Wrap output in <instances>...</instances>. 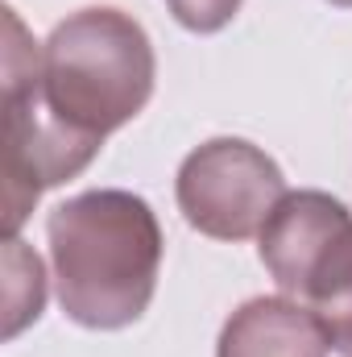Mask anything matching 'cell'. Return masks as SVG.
I'll use <instances>...</instances> for the list:
<instances>
[{
  "mask_svg": "<svg viewBox=\"0 0 352 357\" xmlns=\"http://www.w3.org/2000/svg\"><path fill=\"white\" fill-rule=\"evenodd\" d=\"M166 4H170V13H175V21L182 29H191V33H216V29H224L241 13L245 0H166Z\"/></svg>",
  "mask_w": 352,
  "mask_h": 357,
  "instance_id": "8",
  "label": "cell"
},
{
  "mask_svg": "<svg viewBox=\"0 0 352 357\" xmlns=\"http://www.w3.org/2000/svg\"><path fill=\"white\" fill-rule=\"evenodd\" d=\"M278 291L303 303L332 354L352 357V212L328 191H286L257 233Z\"/></svg>",
  "mask_w": 352,
  "mask_h": 357,
  "instance_id": "3",
  "label": "cell"
},
{
  "mask_svg": "<svg viewBox=\"0 0 352 357\" xmlns=\"http://www.w3.org/2000/svg\"><path fill=\"white\" fill-rule=\"evenodd\" d=\"M332 4H340V8H352V0H332Z\"/></svg>",
  "mask_w": 352,
  "mask_h": 357,
  "instance_id": "9",
  "label": "cell"
},
{
  "mask_svg": "<svg viewBox=\"0 0 352 357\" xmlns=\"http://www.w3.org/2000/svg\"><path fill=\"white\" fill-rule=\"evenodd\" d=\"M4 233L17 237L46 187H58L99 154L104 142L67 129L42 96V46L4 8Z\"/></svg>",
  "mask_w": 352,
  "mask_h": 357,
  "instance_id": "4",
  "label": "cell"
},
{
  "mask_svg": "<svg viewBox=\"0 0 352 357\" xmlns=\"http://www.w3.org/2000/svg\"><path fill=\"white\" fill-rule=\"evenodd\" d=\"M182 220L211 241H249L286 195L282 167L245 137H211L191 150L175 178Z\"/></svg>",
  "mask_w": 352,
  "mask_h": 357,
  "instance_id": "5",
  "label": "cell"
},
{
  "mask_svg": "<svg viewBox=\"0 0 352 357\" xmlns=\"http://www.w3.org/2000/svg\"><path fill=\"white\" fill-rule=\"evenodd\" d=\"M4 266H8V320H4V337L13 341L29 320L42 316L46 274H42V258L29 254L17 237L4 241Z\"/></svg>",
  "mask_w": 352,
  "mask_h": 357,
  "instance_id": "7",
  "label": "cell"
},
{
  "mask_svg": "<svg viewBox=\"0 0 352 357\" xmlns=\"http://www.w3.org/2000/svg\"><path fill=\"white\" fill-rule=\"evenodd\" d=\"M154 42L120 8H79L42 46L46 108L75 133L104 142L154 96Z\"/></svg>",
  "mask_w": 352,
  "mask_h": 357,
  "instance_id": "2",
  "label": "cell"
},
{
  "mask_svg": "<svg viewBox=\"0 0 352 357\" xmlns=\"http://www.w3.org/2000/svg\"><path fill=\"white\" fill-rule=\"evenodd\" d=\"M328 349L323 328L303 303L257 295L224 320L216 357H328Z\"/></svg>",
  "mask_w": 352,
  "mask_h": 357,
  "instance_id": "6",
  "label": "cell"
},
{
  "mask_svg": "<svg viewBox=\"0 0 352 357\" xmlns=\"http://www.w3.org/2000/svg\"><path fill=\"white\" fill-rule=\"evenodd\" d=\"M46 237L58 303L75 324L112 333L145 316L158 291L162 225L141 195L83 191L50 212Z\"/></svg>",
  "mask_w": 352,
  "mask_h": 357,
  "instance_id": "1",
  "label": "cell"
}]
</instances>
